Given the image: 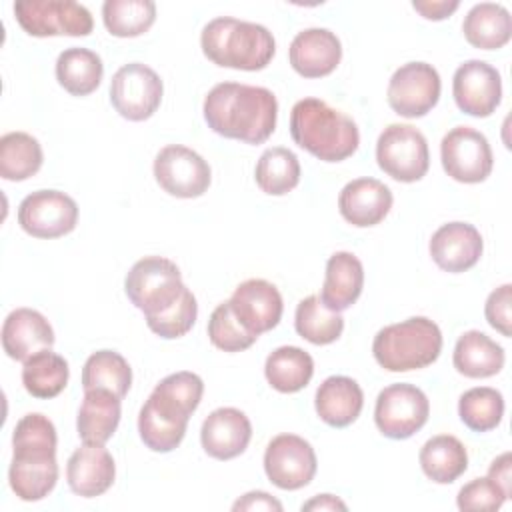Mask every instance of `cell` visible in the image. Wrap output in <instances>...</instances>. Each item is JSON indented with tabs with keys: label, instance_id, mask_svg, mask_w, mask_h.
Instances as JSON below:
<instances>
[{
	"label": "cell",
	"instance_id": "cell-7",
	"mask_svg": "<svg viewBox=\"0 0 512 512\" xmlns=\"http://www.w3.org/2000/svg\"><path fill=\"white\" fill-rule=\"evenodd\" d=\"M376 162L384 174L398 182H418L430 168L428 142L410 124H390L378 136Z\"/></svg>",
	"mask_w": 512,
	"mask_h": 512
},
{
	"label": "cell",
	"instance_id": "cell-47",
	"mask_svg": "<svg viewBox=\"0 0 512 512\" xmlns=\"http://www.w3.org/2000/svg\"><path fill=\"white\" fill-rule=\"evenodd\" d=\"M488 478L494 480L510 498L512 494V454L504 452L496 460H492L488 468Z\"/></svg>",
	"mask_w": 512,
	"mask_h": 512
},
{
	"label": "cell",
	"instance_id": "cell-48",
	"mask_svg": "<svg viewBox=\"0 0 512 512\" xmlns=\"http://www.w3.org/2000/svg\"><path fill=\"white\" fill-rule=\"evenodd\" d=\"M304 510H346V504L332 494H318L302 504V512Z\"/></svg>",
	"mask_w": 512,
	"mask_h": 512
},
{
	"label": "cell",
	"instance_id": "cell-43",
	"mask_svg": "<svg viewBox=\"0 0 512 512\" xmlns=\"http://www.w3.org/2000/svg\"><path fill=\"white\" fill-rule=\"evenodd\" d=\"M156 390L168 394L178 404H182L186 410L194 412L202 400L204 394V382L194 372H176L166 378H162L156 384Z\"/></svg>",
	"mask_w": 512,
	"mask_h": 512
},
{
	"label": "cell",
	"instance_id": "cell-16",
	"mask_svg": "<svg viewBox=\"0 0 512 512\" xmlns=\"http://www.w3.org/2000/svg\"><path fill=\"white\" fill-rule=\"evenodd\" d=\"M452 94L464 114L486 118L502 100L500 72L484 60H466L454 72Z\"/></svg>",
	"mask_w": 512,
	"mask_h": 512
},
{
	"label": "cell",
	"instance_id": "cell-20",
	"mask_svg": "<svg viewBox=\"0 0 512 512\" xmlns=\"http://www.w3.org/2000/svg\"><path fill=\"white\" fill-rule=\"evenodd\" d=\"M290 66L304 78H322L342 60V44L328 28H306L294 36L288 50Z\"/></svg>",
	"mask_w": 512,
	"mask_h": 512
},
{
	"label": "cell",
	"instance_id": "cell-39",
	"mask_svg": "<svg viewBox=\"0 0 512 512\" xmlns=\"http://www.w3.org/2000/svg\"><path fill=\"white\" fill-rule=\"evenodd\" d=\"M186 426L160 414L150 402H144L138 414L140 438L152 452H172L184 440Z\"/></svg>",
	"mask_w": 512,
	"mask_h": 512
},
{
	"label": "cell",
	"instance_id": "cell-28",
	"mask_svg": "<svg viewBox=\"0 0 512 512\" xmlns=\"http://www.w3.org/2000/svg\"><path fill=\"white\" fill-rule=\"evenodd\" d=\"M462 32L468 44L480 50H498L512 36V18L502 4H474L462 22Z\"/></svg>",
	"mask_w": 512,
	"mask_h": 512
},
{
	"label": "cell",
	"instance_id": "cell-18",
	"mask_svg": "<svg viewBox=\"0 0 512 512\" xmlns=\"http://www.w3.org/2000/svg\"><path fill=\"white\" fill-rule=\"evenodd\" d=\"M482 236L476 226L468 222L442 224L430 238L428 250L434 264L444 272H466L482 256Z\"/></svg>",
	"mask_w": 512,
	"mask_h": 512
},
{
	"label": "cell",
	"instance_id": "cell-23",
	"mask_svg": "<svg viewBox=\"0 0 512 512\" xmlns=\"http://www.w3.org/2000/svg\"><path fill=\"white\" fill-rule=\"evenodd\" d=\"M52 346L54 330L38 310L16 308L6 316L2 324V348L12 360L26 362L30 356Z\"/></svg>",
	"mask_w": 512,
	"mask_h": 512
},
{
	"label": "cell",
	"instance_id": "cell-35",
	"mask_svg": "<svg viewBox=\"0 0 512 512\" xmlns=\"http://www.w3.org/2000/svg\"><path fill=\"white\" fill-rule=\"evenodd\" d=\"M254 180L258 188L270 196H284L300 182L298 156L282 146H274L262 152L256 162Z\"/></svg>",
	"mask_w": 512,
	"mask_h": 512
},
{
	"label": "cell",
	"instance_id": "cell-44",
	"mask_svg": "<svg viewBox=\"0 0 512 512\" xmlns=\"http://www.w3.org/2000/svg\"><path fill=\"white\" fill-rule=\"evenodd\" d=\"M510 306H512V286L510 284H502L496 290H492L486 300V306H484L486 322L506 338H510V334H512Z\"/></svg>",
	"mask_w": 512,
	"mask_h": 512
},
{
	"label": "cell",
	"instance_id": "cell-26",
	"mask_svg": "<svg viewBox=\"0 0 512 512\" xmlns=\"http://www.w3.org/2000/svg\"><path fill=\"white\" fill-rule=\"evenodd\" d=\"M120 400L108 390H86L76 418L78 436L90 444H106L120 424Z\"/></svg>",
	"mask_w": 512,
	"mask_h": 512
},
{
	"label": "cell",
	"instance_id": "cell-5",
	"mask_svg": "<svg viewBox=\"0 0 512 512\" xmlns=\"http://www.w3.org/2000/svg\"><path fill=\"white\" fill-rule=\"evenodd\" d=\"M442 352V332L426 316L384 326L372 342L376 362L388 372L420 370L438 360Z\"/></svg>",
	"mask_w": 512,
	"mask_h": 512
},
{
	"label": "cell",
	"instance_id": "cell-32",
	"mask_svg": "<svg viewBox=\"0 0 512 512\" xmlns=\"http://www.w3.org/2000/svg\"><path fill=\"white\" fill-rule=\"evenodd\" d=\"M68 376V362L52 350H42L30 356L22 366V384L26 392L40 400L58 396L66 388Z\"/></svg>",
	"mask_w": 512,
	"mask_h": 512
},
{
	"label": "cell",
	"instance_id": "cell-33",
	"mask_svg": "<svg viewBox=\"0 0 512 512\" xmlns=\"http://www.w3.org/2000/svg\"><path fill=\"white\" fill-rule=\"evenodd\" d=\"M132 384V368L126 358L114 350H98L88 356L82 368V388L108 390L124 398Z\"/></svg>",
	"mask_w": 512,
	"mask_h": 512
},
{
	"label": "cell",
	"instance_id": "cell-3",
	"mask_svg": "<svg viewBox=\"0 0 512 512\" xmlns=\"http://www.w3.org/2000/svg\"><path fill=\"white\" fill-rule=\"evenodd\" d=\"M290 136L300 148L322 162H342L360 144L356 122L320 98H304L294 104Z\"/></svg>",
	"mask_w": 512,
	"mask_h": 512
},
{
	"label": "cell",
	"instance_id": "cell-10",
	"mask_svg": "<svg viewBox=\"0 0 512 512\" xmlns=\"http://www.w3.org/2000/svg\"><path fill=\"white\" fill-rule=\"evenodd\" d=\"M162 92L160 76L140 62L124 64L110 82V102L114 110L132 122L148 120L160 108Z\"/></svg>",
	"mask_w": 512,
	"mask_h": 512
},
{
	"label": "cell",
	"instance_id": "cell-11",
	"mask_svg": "<svg viewBox=\"0 0 512 512\" xmlns=\"http://www.w3.org/2000/svg\"><path fill=\"white\" fill-rule=\"evenodd\" d=\"M440 160L444 172L464 184L484 182L494 166L488 138L470 126H456L442 138Z\"/></svg>",
	"mask_w": 512,
	"mask_h": 512
},
{
	"label": "cell",
	"instance_id": "cell-34",
	"mask_svg": "<svg viewBox=\"0 0 512 512\" xmlns=\"http://www.w3.org/2000/svg\"><path fill=\"white\" fill-rule=\"evenodd\" d=\"M42 160V146L32 134L8 132L0 138V176L4 180H28L40 170Z\"/></svg>",
	"mask_w": 512,
	"mask_h": 512
},
{
	"label": "cell",
	"instance_id": "cell-29",
	"mask_svg": "<svg viewBox=\"0 0 512 512\" xmlns=\"http://www.w3.org/2000/svg\"><path fill=\"white\" fill-rule=\"evenodd\" d=\"M420 468L436 484H452L468 468V452L464 444L450 434H438L420 448Z\"/></svg>",
	"mask_w": 512,
	"mask_h": 512
},
{
	"label": "cell",
	"instance_id": "cell-38",
	"mask_svg": "<svg viewBox=\"0 0 512 512\" xmlns=\"http://www.w3.org/2000/svg\"><path fill=\"white\" fill-rule=\"evenodd\" d=\"M458 416L474 432L494 430L504 416V398L490 386L470 388L458 400Z\"/></svg>",
	"mask_w": 512,
	"mask_h": 512
},
{
	"label": "cell",
	"instance_id": "cell-42",
	"mask_svg": "<svg viewBox=\"0 0 512 512\" xmlns=\"http://www.w3.org/2000/svg\"><path fill=\"white\" fill-rule=\"evenodd\" d=\"M506 492L488 476L474 478L472 482L464 484L456 496V504L460 510H484L494 512L506 502Z\"/></svg>",
	"mask_w": 512,
	"mask_h": 512
},
{
	"label": "cell",
	"instance_id": "cell-37",
	"mask_svg": "<svg viewBox=\"0 0 512 512\" xmlns=\"http://www.w3.org/2000/svg\"><path fill=\"white\" fill-rule=\"evenodd\" d=\"M102 20L112 36L134 38L154 24L156 4L150 0H106Z\"/></svg>",
	"mask_w": 512,
	"mask_h": 512
},
{
	"label": "cell",
	"instance_id": "cell-13",
	"mask_svg": "<svg viewBox=\"0 0 512 512\" xmlns=\"http://www.w3.org/2000/svg\"><path fill=\"white\" fill-rule=\"evenodd\" d=\"M154 178L170 196L198 198L208 190L212 172L198 152L182 144H170L154 158Z\"/></svg>",
	"mask_w": 512,
	"mask_h": 512
},
{
	"label": "cell",
	"instance_id": "cell-8",
	"mask_svg": "<svg viewBox=\"0 0 512 512\" xmlns=\"http://www.w3.org/2000/svg\"><path fill=\"white\" fill-rule=\"evenodd\" d=\"M14 14L22 30L36 38L88 36L94 28L90 10L72 0H20Z\"/></svg>",
	"mask_w": 512,
	"mask_h": 512
},
{
	"label": "cell",
	"instance_id": "cell-45",
	"mask_svg": "<svg viewBox=\"0 0 512 512\" xmlns=\"http://www.w3.org/2000/svg\"><path fill=\"white\" fill-rule=\"evenodd\" d=\"M232 510L234 512H238V510H250V512L252 510H274V512H282V504L264 490H252V492H246L242 498H238L232 504Z\"/></svg>",
	"mask_w": 512,
	"mask_h": 512
},
{
	"label": "cell",
	"instance_id": "cell-9",
	"mask_svg": "<svg viewBox=\"0 0 512 512\" xmlns=\"http://www.w3.org/2000/svg\"><path fill=\"white\" fill-rule=\"evenodd\" d=\"M428 416L430 402L414 384H390L376 398L374 422L386 438L406 440L414 436Z\"/></svg>",
	"mask_w": 512,
	"mask_h": 512
},
{
	"label": "cell",
	"instance_id": "cell-41",
	"mask_svg": "<svg viewBox=\"0 0 512 512\" xmlns=\"http://www.w3.org/2000/svg\"><path fill=\"white\" fill-rule=\"evenodd\" d=\"M196 316H198L196 298L186 288L184 294L180 296V300L174 306H170L166 312H162L158 316H146V324L160 338L172 340V338H180V336L188 334L196 322Z\"/></svg>",
	"mask_w": 512,
	"mask_h": 512
},
{
	"label": "cell",
	"instance_id": "cell-14",
	"mask_svg": "<svg viewBox=\"0 0 512 512\" xmlns=\"http://www.w3.org/2000/svg\"><path fill=\"white\" fill-rule=\"evenodd\" d=\"M20 228L34 238H60L78 224V204L60 190H36L18 206Z\"/></svg>",
	"mask_w": 512,
	"mask_h": 512
},
{
	"label": "cell",
	"instance_id": "cell-24",
	"mask_svg": "<svg viewBox=\"0 0 512 512\" xmlns=\"http://www.w3.org/2000/svg\"><path fill=\"white\" fill-rule=\"evenodd\" d=\"M316 414L332 428L350 426L362 412L364 394L356 380L348 376H328L316 390Z\"/></svg>",
	"mask_w": 512,
	"mask_h": 512
},
{
	"label": "cell",
	"instance_id": "cell-22",
	"mask_svg": "<svg viewBox=\"0 0 512 512\" xmlns=\"http://www.w3.org/2000/svg\"><path fill=\"white\" fill-rule=\"evenodd\" d=\"M392 202L394 196L384 182L376 178H356L340 190L338 210L352 226L368 228L388 216Z\"/></svg>",
	"mask_w": 512,
	"mask_h": 512
},
{
	"label": "cell",
	"instance_id": "cell-12",
	"mask_svg": "<svg viewBox=\"0 0 512 512\" xmlns=\"http://www.w3.org/2000/svg\"><path fill=\"white\" fill-rule=\"evenodd\" d=\"M440 88V74L432 64L408 62L392 74L386 98L398 116L420 118L438 104Z\"/></svg>",
	"mask_w": 512,
	"mask_h": 512
},
{
	"label": "cell",
	"instance_id": "cell-15",
	"mask_svg": "<svg viewBox=\"0 0 512 512\" xmlns=\"http://www.w3.org/2000/svg\"><path fill=\"white\" fill-rule=\"evenodd\" d=\"M318 468L312 444L296 434H278L264 452V472L280 490H298L312 482Z\"/></svg>",
	"mask_w": 512,
	"mask_h": 512
},
{
	"label": "cell",
	"instance_id": "cell-19",
	"mask_svg": "<svg viewBox=\"0 0 512 512\" xmlns=\"http://www.w3.org/2000/svg\"><path fill=\"white\" fill-rule=\"evenodd\" d=\"M252 438V424L238 408H216L206 416L200 428V442L208 456L230 460L240 456Z\"/></svg>",
	"mask_w": 512,
	"mask_h": 512
},
{
	"label": "cell",
	"instance_id": "cell-27",
	"mask_svg": "<svg viewBox=\"0 0 512 512\" xmlns=\"http://www.w3.org/2000/svg\"><path fill=\"white\" fill-rule=\"evenodd\" d=\"M504 348L480 330L464 332L452 354L454 368L466 378H490L504 366Z\"/></svg>",
	"mask_w": 512,
	"mask_h": 512
},
{
	"label": "cell",
	"instance_id": "cell-2",
	"mask_svg": "<svg viewBox=\"0 0 512 512\" xmlns=\"http://www.w3.org/2000/svg\"><path fill=\"white\" fill-rule=\"evenodd\" d=\"M56 444V428L48 416L30 412L16 422L8 482L20 500L38 502L54 490L58 480Z\"/></svg>",
	"mask_w": 512,
	"mask_h": 512
},
{
	"label": "cell",
	"instance_id": "cell-17",
	"mask_svg": "<svg viewBox=\"0 0 512 512\" xmlns=\"http://www.w3.org/2000/svg\"><path fill=\"white\" fill-rule=\"evenodd\" d=\"M228 302L238 322L254 336L276 328L284 310L278 288L262 278H250L238 284Z\"/></svg>",
	"mask_w": 512,
	"mask_h": 512
},
{
	"label": "cell",
	"instance_id": "cell-40",
	"mask_svg": "<svg viewBox=\"0 0 512 512\" xmlns=\"http://www.w3.org/2000/svg\"><path fill=\"white\" fill-rule=\"evenodd\" d=\"M208 338L210 342L224 350V352H240V350H246L250 348L258 336L250 334L240 322L238 318L234 316L232 308H230V302H222L218 304L212 314H210V320H208Z\"/></svg>",
	"mask_w": 512,
	"mask_h": 512
},
{
	"label": "cell",
	"instance_id": "cell-21",
	"mask_svg": "<svg viewBox=\"0 0 512 512\" xmlns=\"http://www.w3.org/2000/svg\"><path fill=\"white\" fill-rule=\"evenodd\" d=\"M116 476V464L104 444L84 442L76 448L66 464V480L70 490L82 498L104 494Z\"/></svg>",
	"mask_w": 512,
	"mask_h": 512
},
{
	"label": "cell",
	"instance_id": "cell-6",
	"mask_svg": "<svg viewBox=\"0 0 512 512\" xmlns=\"http://www.w3.org/2000/svg\"><path fill=\"white\" fill-rule=\"evenodd\" d=\"M128 300L144 312V316H158L174 306L184 294L180 268L164 256H144L138 260L124 280Z\"/></svg>",
	"mask_w": 512,
	"mask_h": 512
},
{
	"label": "cell",
	"instance_id": "cell-1",
	"mask_svg": "<svg viewBox=\"0 0 512 512\" xmlns=\"http://www.w3.org/2000/svg\"><path fill=\"white\" fill-rule=\"evenodd\" d=\"M204 120L224 138L262 144L276 128V96L262 86L220 82L204 98Z\"/></svg>",
	"mask_w": 512,
	"mask_h": 512
},
{
	"label": "cell",
	"instance_id": "cell-46",
	"mask_svg": "<svg viewBox=\"0 0 512 512\" xmlns=\"http://www.w3.org/2000/svg\"><path fill=\"white\" fill-rule=\"evenodd\" d=\"M460 6L458 0H414L412 8L426 20H444Z\"/></svg>",
	"mask_w": 512,
	"mask_h": 512
},
{
	"label": "cell",
	"instance_id": "cell-36",
	"mask_svg": "<svg viewBox=\"0 0 512 512\" xmlns=\"http://www.w3.org/2000/svg\"><path fill=\"white\" fill-rule=\"evenodd\" d=\"M294 326H296V332L304 340H308L316 346H324V344H332L340 338V334L344 330V318L340 312L330 310L320 300V296L310 294L298 302Z\"/></svg>",
	"mask_w": 512,
	"mask_h": 512
},
{
	"label": "cell",
	"instance_id": "cell-30",
	"mask_svg": "<svg viewBox=\"0 0 512 512\" xmlns=\"http://www.w3.org/2000/svg\"><path fill=\"white\" fill-rule=\"evenodd\" d=\"M104 76L100 56L88 48H66L56 60V80L72 96L92 94Z\"/></svg>",
	"mask_w": 512,
	"mask_h": 512
},
{
	"label": "cell",
	"instance_id": "cell-4",
	"mask_svg": "<svg viewBox=\"0 0 512 512\" xmlns=\"http://www.w3.org/2000/svg\"><path fill=\"white\" fill-rule=\"evenodd\" d=\"M204 56L222 68L256 72L270 64L276 52L272 32L256 22L218 16L200 34Z\"/></svg>",
	"mask_w": 512,
	"mask_h": 512
},
{
	"label": "cell",
	"instance_id": "cell-31",
	"mask_svg": "<svg viewBox=\"0 0 512 512\" xmlns=\"http://www.w3.org/2000/svg\"><path fill=\"white\" fill-rule=\"evenodd\" d=\"M268 384L282 392L294 394L308 386L314 374L312 356L298 346H280L268 354L264 364Z\"/></svg>",
	"mask_w": 512,
	"mask_h": 512
},
{
	"label": "cell",
	"instance_id": "cell-25",
	"mask_svg": "<svg viewBox=\"0 0 512 512\" xmlns=\"http://www.w3.org/2000/svg\"><path fill=\"white\" fill-rule=\"evenodd\" d=\"M364 286V268L352 252H334L326 262L320 300L334 312L350 308Z\"/></svg>",
	"mask_w": 512,
	"mask_h": 512
}]
</instances>
